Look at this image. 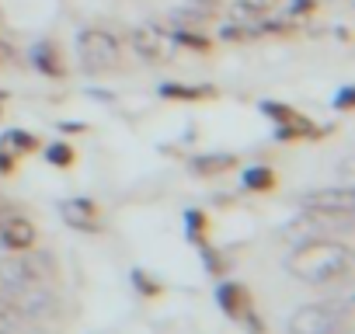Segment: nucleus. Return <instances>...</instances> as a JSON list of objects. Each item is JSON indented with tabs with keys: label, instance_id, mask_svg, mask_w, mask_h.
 <instances>
[{
	"label": "nucleus",
	"instance_id": "f3484780",
	"mask_svg": "<svg viewBox=\"0 0 355 334\" xmlns=\"http://www.w3.org/2000/svg\"><path fill=\"white\" fill-rule=\"evenodd\" d=\"M4 143H8L11 150H35V136H32V132H21V129L8 132V136H4Z\"/></svg>",
	"mask_w": 355,
	"mask_h": 334
},
{
	"label": "nucleus",
	"instance_id": "423d86ee",
	"mask_svg": "<svg viewBox=\"0 0 355 334\" xmlns=\"http://www.w3.org/2000/svg\"><path fill=\"white\" fill-rule=\"evenodd\" d=\"M132 49H136V56L157 63V60H167V53H171V39H167L164 28H157V25H143V28L132 32Z\"/></svg>",
	"mask_w": 355,
	"mask_h": 334
},
{
	"label": "nucleus",
	"instance_id": "412c9836",
	"mask_svg": "<svg viewBox=\"0 0 355 334\" xmlns=\"http://www.w3.org/2000/svg\"><path fill=\"white\" fill-rule=\"evenodd\" d=\"M317 8V0H293V8H289V15L296 18V15H310Z\"/></svg>",
	"mask_w": 355,
	"mask_h": 334
},
{
	"label": "nucleus",
	"instance_id": "6ab92c4d",
	"mask_svg": "<svg viewBox=\"0 0 355 334\" xmlns=\"http://www.w3.org/2000/svg\"><path fill=\"white\" fill-rule=\"evenodd\" d=\"M49 160H53V164H60V167H67V164L73 160V150H70L67 143H56V146L49 150Z\"/></svg>",
	"mask_w": 355,
	"mask_h": 334
},
{
	"label": "nucleus",
	"instance_id": "1a4fd4ad",
	"mask_svg": "<svg viewBox=\"0 0 355 334\" xmlns=\"http://www.w3.org/2000/svg\"><path fill=\"white\" fill-rule=\"evenodd\" d=\"M306 209H338V213H352V192H348V188L310 192V195H306Z\"/></svg>",
	"mask_w": 355,
	"mask_h": 334
},
{
	"label": "nucleus",
	"instance_id": "9d476101",
	"mask_svg": "<svg viewBox=\"0 0 355 334\" xmlns=\"http://www.w3.org/2000/svg\"><path fill=\"white\" fill-rule=\"evenodd\" d=\"M0 334H39V327H35V320H28L11 303L0 299Z\"/></svg>",
	"mask_w": 355,
	"mask_h": 334
},
{
	"label": "nucleus",
	"instance_id": "aec40b11",
	"mask_svg": "<svg viewBox=\"0 0 355 334\" xmlns=\"http://www.w3.org/2000/svg\"><path fill=\"white\" fill-rule=\"evenodd\" d=\"M241 4H244L251 15H258V18H261V15H268V11H272L275 0H241Z\"/></svg>",
	"mask_w": 355,
	"mask_h": 334
},
{
	"label": "nucleus",
	"instance_id": "dca6fc26",
	"mask_svg": "<svg viewBox=\"0 0 355 334\" xmlns=\"http://www.w3.org/2000/svg\"><path fill=\"white\" fill-rule=\"evenodd\" d=\"M35 63H39L46 73H63V67H60V60H56V49H49V46H39V49H35Z\"/></svg>",
	"mask_w": 355,
	"mask_h": 334
},
{
	"label": "nucleus",
	"instance_id": "4be33fe9",
	"mask_svg": "<svg viewBox=\"0 0 355 334\" xmlns=\"http://www.w3.org/2000/svg\"><path fill=\"white\" fill-rule=\"evenodd\" d=\"M132 279H136V282H139V285H143L146 292H157V285H153V282H146V275H143V272H136Z\"/></svg>",
	"mask_w": 355,
	"mask_h": 334
},
{
	"label": "nucleus",
	"instance_id": "9b49d317",
	"mask_svg": "<svg viewBox=\"0 0 355 334\" xmlns=\"http://www.w3.org/2000/svg\"><path fill=\"white\" fill-rule=\"evenodd\" d=\"M220 303H223V310H227V313L241 317V313H248L251 296H248V289H244V285H237V282H223V285H220Z\"/></svg>",
	"mask_w": 355,
	"mask_h": 334
},
{
	"label": "nucleus",
	"instance_id": "ddd939ff",
	"mask_svg": "<svg viewBox=\"0 0 355 334\" xmlns=\"http://www.w3.org/2000/svg\"><path fill=\"white\" fill-rule=\"evenodd\" d=\"M261 108H265V115H268V118H275V122H282V125H303V122H306L303 115H296L293 108H286V105H275V101H265Z\"/></svg>",
	"mask_w": 355,
	"mask_h": 334
},
{
	"label": "nucleus",
	"instance_id": "4468645a",
	"mask_svg": "<svg viewBox=\"0 0 355 334\" xmlns=\"http://www.w3.org/2000/svg\"><path fill=\"white\" fill-rule=\"evenodd\" d=\"M244 185L248 188H272L275 185V175L268 171V167H248V175H244Z\"/></svg>",
	"mask_w": 355,
	"mask_h": 334
},
{
	"label": "nucleus",
	"instance_id": "7ed1b4c3",
	"mask_svg": "<svg viewBox=\"0 0 355 334\" xmlns=\"http://www.w3.org/2000/svg\"><path fill=\"white\" fill-rule=\"evenodd\" d=\"M345 310L338 303H310L289 317V334H341Z\"/></svg>",
	"mask_w": 355,
	"mask_h": 334
},
{
	"label": "nucleus",
	"instance_id": "a211bd4d",
	"mask_svg": "<svg viewBox=\"0 0 355 334\" xmlns=\"http://www.w3.org/2000/svg\"><path fill=\"white\" fill-rule=\"evenodd\" d=\"M164 98H199V94H209V91H196V87H178V84H164L160 87Z\"/></svg>",
	"mask_w": 355,
	"mask_h": 334
},
{
	"label": "nucleus",
	"instance_id": "5701e85b",
	"mask_svg": "<svg viewBox=\"0 0 355 334\" xmlns=\"http://www.w3.org/2000/svg\"><path fill=\"white\" fill-rule=\"evenodd\" d=\"M0 171H11V157H4V153H0Z\"/></svg>",
	"mask_w": 355,
	"mask_h": 334
},
{
	"label": "nucleus",
	"instance_id": "f03ea898",
	"mask_svg": "<svg viewBox=\"0 0 355 334\" xmlns=\"http://www.w3.org/2000/svg\"><path fill=\"white\" fill-rule=\"evenodd\" d=\"M49 279H53V258L42 251L25 247L18 258L0 261V289L25 285V282H49Z\"/></svg>",
	"mask_w": 355,
	"mask_h": 334
},
{
	"label": "nucleus",
	"instance_id": "0eeeda50",
	"mask_svg": "<svg viewBox=\"0 0 355 334\" xmlns=\"http://www.w3.org/2000/svg\"><path fill=\"white\" fill-rule=\"evenodd\" d=\"M0 244L11 247V251H25L35 244V227L25 216H8L0 220Z\"/></svg>",
	"mask_w": 355,
	"mask_h": 334
},
{
	"label": "nucleus",
	"instance_id": "b1692460",
	"mask_svg": "<svg viewBox=\"0 0 355 334\" xmlns=\"http://www.w3.org/2000/svg\"><path fill=\"white\" fill-rule=\"evenodd\" d=\"M0 209H4V199H0Z\"/></svg>",
	"mask_w": 355,
	"mask_h": 334
},
{
	"label": "nucleus",
	"instance_id": "6e6552de",
	"mask_svg": "<svg viewBox=\"0 0 355 334\" xmlns=\"http://www.w3.org/2000/svg\"><path fill=\"white\" fill-rule=\"evenodd\" d=\"M63 220L77 230H101V220H98V209L94 202L87 199H73V202H63Z\"/></svg>",
	"mask_w": 355,
	"mask_h": 334
},
{
	"label": "nucleus",
	"instance_id": "20e7f679",
	"mask_svg": "<svg viewBox=\"0 0 355 334\" xmlns=\"http://www.w3.org/2000/svg\"><path fill=\"white\" fill-rule=\"evenodd\" d=\"M4 303H11L28 320H42V317L53 313L56 296L46 289V282H25V285H8L4 289Z\"/></svg>",
	"mask_w": 355,
	"mask_h": 334
},
{
	"label": "nucleus",
	"instance_id": "2eb2a0df",
	"mask_svg": "<svg viewBox=\"0 0 355 334\" xmlns=\"http://www.w3.org/2000/svg\"><path fill=\"white\" fill-rule=\"evenodd\" d=\"M174 42L192 46V49H202V53L209 49V39H206V35H199L196 28H178V32H174Z\"/></svg>",
	"mask_w": 355,
	"mask_h": 334
},
{
	"label": "nucleus",
	"instance_id": "39448f33",
	"mask_svg": "<svg viewBox=\"0 0 355 334\" xmlns=\"http://www.w3.org/2000/svg\"><path fill=\"white\" fill-rule=\"evenodd\" d=\"M80 60L87 70H108L119 63V39L101 32V28H87L80 35Z\"/></svg>",
	"mask_w": 355,
	"mask_h": 334
},
{
	"label": "nucleus",
	"instance_id": "f8f14e48",
	"mask_svg": "<svg viewBox=\"0 0 355 334\" xmlns=\"http://www.w3.org/2000/svg\"><path fill=\"white\" fill-rule=\"evenodd\" d=\"M237 160L230 157V153H213V157H199L192 167L199 175H216V171H227V167H234Z\"/></svg>",
	"mask_w": 355,
	"mask_h": 334
},
{
	"label": "nucleus",
	"instance_id": "f257e3e1",
	"mask_svg": "<svg viewBox=\"0 0 355 334\" xmlns=\"http://www.w3.org/2000/svg\"><path fill=\"white\" fill-rule=\"evenodd\" d=\"M289 272L303 282H338L352 272V254L345 244L313 240V244H303L300 251H293Z\"/></svg>",
	"mask_w": 355,
	"mask_h": 334
}]
</instances>
